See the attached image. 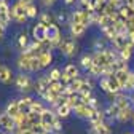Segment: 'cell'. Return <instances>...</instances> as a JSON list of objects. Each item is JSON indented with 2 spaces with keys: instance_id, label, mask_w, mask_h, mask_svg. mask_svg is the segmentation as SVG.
Wrapping results in <instances>:
<instances>
[{
  "instance_id": "29",
  "label": "cell",
  "mask_w": 134,
  "mask_h": 134,
  "mask_svg": "<svg viewBox=\"0 0 134 134\" xmlns=\"http://www.w3.org/2000/svg\"><path fill=\"white\" fill-rule=\"evenodd\" d=\"M96 134H112V131H110V126L107 125V123H99V125H94L93 128H91Z\"/></svg>"
},
{
  "instance_id": "18",
  "label": "cell",
  "mask_w": 134,
  "mask_h": 134,
  "mask_svg": "<svg viewBox=\"0 0 134 134\" xmlns=\"http://www.w3.org/2000/svg\"><path fill=\"white\" fill-rule=\"evenodd\" d=\"M29 45H30V43H29V34L24 30V32H21L19 35H18V38H16V46H18V48L21 49V53H23Z\"/></svg>"
},
{
  "instance_id": "21",
  "label": "cell",
  "mask_w": 134,
  "mask_h": 134,
  "mask_svg": "<svg viewBox=\"0 0 134 134\" xmlns=\"http://www.w3.org/2000/svg\"><path fill=\"white\" fill-rule=\"evenodd\" d=\"M85 32H86V27L83 26V24H74V23H70V35L74 38L81 37Z\"/></svg>"
},
{
  "instance_id": "43",
  "label": "cell",
  "mask_w": 134,
  "mask_h": 134,
  "mask_svg": "<svg viewBox=\"0 0 134 134\" xmlns=\"http://www.w3.org/2000/svg\"><path fill=\"white\" fill-rule=\"evenodd\" d=\"M125 90H134V72H131V75H129V80H128V83H126Z\"/></svg>"
},
{
  "instance_id": "4",
  "label": "cell",
  "mask_w": 134,
  "mask_h": 134,
  "mask_svg": "<svg viewBox=\"0 0 134 134\" xmlns=\"http://www.w3.org/2000/svg\"><path fill=\"white\" fill-rule=\"evenodd\" d=\"M40 116H42V120H40L42 126H43L48 132H53V125H54V121H56V118H58L56 112H54L53 109H45V112H43Z\"/></svg>"
},
{
  "instance_id": "12",
  "label": "cell",
  "mask_w": 134,
  "mask_h": 134,
  "mask_svg": "<svg viewBox=\"0 0 134 134\" xmlns=\"http://www.w3.org/2000/svg\"><path fill=\"white\" fill-rule=\"evenodd\" d=\"M30 62H32V58L27 56V54H24V53H21L19 58H18V61H16V65H18V69L23 74H29L30 72Z\"/></svg>"
},
{
  "instance_id": "10",
  "label": "cell",
  "mask_w": 134,
  "mask_h": 134,
  "mask_svg": "<svg viewBox=\"0 0 134 134\" xmlns=\"http://www.w3.org/2000/svg\"><path fill=\"white\" fill-rule=\"evenodd\" d=\"M10 21H11V7L8 3H5L0 7V26L7 29Z\"/></svg>"
},
{
  "instance_id": "39",
  "label": "cell",
  "mask_w": 134,
  "mask_h": 134,
  "mask_svg": "<svg viewBox=\"0 0 134 134\" xmlns=\"http://www.w3.org/2000/svg\"><path fill=\"white\" fill-rule=\"evenodd\" d=\"M40 70H42V65H40L38 58H32V62H30V72H40Z\"/></svg>"
},
{
  "instance_id": "16",
  "label": "cell",
  "mask_w": 134,
  "mask_h": 134,
  "mask_svg": "<svg viewBox=\"0 0 134 134\" xmlns=\"http://www.w3.org/2000/svg\"><path fill=\"white\" fill-rule=\"evenodd\" d=\"M5 112L10 115V116H13V118H16L19 113H21V109H19V102L18 100H10V102L7 104V109H5Z\"/></svg>"
},
{
  "instance_id": "35",
  "label": "cell",
  "mask_w": 134,
  "mask_h": 134,
  "mask_svg": "<svg viewBox=\"0 0 134 134\" xmlns=\"http://www.w3.org/2000/svg\"><path fill=\"white\" fill-rule=\"evenodd\" d=\"M99 85H100V88H102V91L110 94V85H109V78L107 77H100L99 78Z\"/></svg>"
},
{
  "instance_id": "8",
  "label": "cell",
  "mask_w": 134,
  "mask_h": 134,
  "mask_svg": "<svg viewBox=\"0 0 134 134\" xmlns=\"http://www.w3.org/2000/svg\"><path fill=\"white\" fill-rule=\"evenodd\" d=\"M46 29L48 27H45L42 23H37L35 26L32 27V38H34V42H43V40H46Z\"/></svg>"
},
{
  "instance_id": "49",
  "label": "cell",
  "mask_w": 134,
  "mask_h": 134,
  "mask_svg": "<svg viewBox=\"0 0 134 134\" xmlns=\"http://www.w3.org/2000/svg\"><path fill=\"white\" fill-rule=\"evenodd\" d=\"M74 2H75V0H64L65 5H70V3H74Z\"/></svg>"
},
{
  "instance_id": "42",
  "label": "cell",
  "mask_w": 134,
  "mask_h": 134,
  "mask_svg": "<svg viewBox=\"0 0 134 134\" xmlns=\"http://www.w3.org/2000/svg\"><path fill=\"white\" fill-rule=\"evenodd\" d=\"M13 134H34L32 128H16Z\"/></svg>"
},
{
  "instance_id": "19",
  "label": "cell",
  "mask_w": 134,
  "mask_h": 134,
  "mask_svg": "<svg viewBox=\"0 0 134 134\" xmlns=\"http://www.w3.org/2000/svg\"><path fill=\"white\" fill-rule=\"evenodd\" d=\"M38 61H40V65L42 69H46L53 64V53L51 51H42V54L38 56Z\"/></svg>"
},
{
  "instance_id": "3",
  "label": "cell",
  "mask_w": 134,
  "mask_h": 134,
  "mask_svg": "<svg viewBox=\"0 0 134 134\" xmlns=\"http://www.w3.org/2000/svg\"><path fill=\"white\" fill-rule=\"evenodd\" d=\"M27 11H26V7H23L19 2H16L13 7H11V21L18 23V24H24L27 21Z\"/></svg>"
},
{
  "instance_id": "2",
  "label": "cell",
  "mask_w": 134,
  "mask_h": 134,
  "mask_svg": "<svg viewBox=\"0 0 134 134\" xmlns=\"http://www.w3.org/2000/svg\"><path fill=\"white\" fill-rule=\"evenodd\" d=\"M14 86H16V90H18V91L27 94L29 91L34 90V83H32V80H30V77L27 74H23L21 72V74L16 75V78H14Z\"/></svg>"
},
{
  "instance_id": "7",
  "label": "cell",
  "mask_w": 134,
  "mask_h": 134,
  "mask_svg": "<svg viewBox=\"0 0 134 134\" xmlns=\"http://www.w3.org/2000/svg\"><path fill=\"white\" fill-rule=\"evenodd\" d=\"M0 128L7 132H14L16 129V121L13 116H10L7 112H2L0 113Z\"/></svg>"
},
{
  "instance_id": "33",
  "label": "cell",
  "mask_w": 134,
  "mask_h": 134,
  "mask_svg": "<svg viewBox=\"0 0 134 134\" xmlns=\"http://www.w3.org/2000/svg\"><path fill=\"white\" fill-rule=\"evenodd\" d=\"M70 86H72V90H74L75 93H80V91H81V86H83V78H81V77H78V78L72 80Z\"/></svg>"
},
{
  "instance_id": "52",
  "label": "cell",
  "mask_w": 134,
  "mask_h": 134,
  "mask_svg": "<svg viewBox=\"0 0 134 134\" xmlns=\"http://www.w3.org/2000/svg\"><path fill=\"white\" fill-rule=\"evenodd\" d=\"M0 134H10V132H7V131H3V132H0Z\"/></svg>"
},
{
  "instance_id": "40",
  "label": "cell",
  "mask_w": 134,
  "mask_h": 134,
  "mask_svg": "<svg viewBox=\"0 0 134 134\" xmlns=\"http://www.w3.org/2000/svg\"><path fill=\"white\" fill-rule=\"evenodd\" d=\"M78 94H80V97H81L83 102H88L90 99H93V97H94V96H93V91H90V90H88V91H80Z\"/></svg>"
},
{
  "instance_id": "34",
  "label": "cell",
  "mask_w": 134,
  "mask_h": 134,
  "mask_svg": "<svg viewBox=\"0 0 134 134\" xmlns=\"http://www.w3.org/2000/svg\"><path fill=\"white\" fill-rule=\"evenodd\" d=\"M93 77H99L100 78V75H104V69H102V67H99V65H96V64H93L91 65V69L88 70Z\"/></svg>"
},
{
  "instance_id": "50",
  "label": "cell",
  "mask_w": 134,
  "mask_h": 134,
  "mask_svg": "<svg viewBox=\"0 0 134 134\" xmlns=\"http://www.w3.org/2000/svg\"><path fill=\"white\" fill-rule=\"evenodd\" d=\"M7 3V0H0V7H2V5H5Z\"/></svg>"
},
{
  "instance_id": "17",
  "label": "cell",
  "mask_w": 134,
  "mask_h": 134,
  "mask_svg": "<svg viewBox=\"0 0 134 134\" xmlns=\"http://www.w3.org/2000/svg\"><path fill=\"white\" fill-rule=\"evenodd\" d=\"M118 16H120V19H123V21L126 23V21H129V19L134 18V8H131V7H128V5H123V7L118 10Z\"/></svg>"
},
{
  "instance_id": "14",
  "label": "cell",
  "mask_w": 134,
  "mask_h": 134,
  "mask_svg": "<svg viewBox=\"0 0 134 134\" xmlns=\"http://www.w3.org/2000/svg\"><path fill=\"white\" fill-rule=\"evenodd\" d=\"M112 43H113L115 49H118V51H121L123 48L129 46V42H128V35H126V34H116V37L112 40Z\"/></svg>"
},
{
  "instance_id": "48",
  "label": "cell",
  "mask_w": 134,
  "mask_h": 134,
  "mask_svg": "<svg viewBox=\"0 0 134 134\" xmlns=\"http://www.w3.org/2000/svg\"><path fill=\"white\" fill-rule=\"evenodd\" d=\"M3 34H5V27H2V26H0V40L3 38Z\"/></svg>"
},
{
  "instance_id": "36",
  "label": "cell",
  "mask_w": 134,
  "mask_h": 134,
  "mask_svg": "<svg viewBox=\"0 0 134 134\" xmlns=\"http://www.w3.org/2000/svg\"><path fill=\"white\" fill-rule=\"evenodd\" d=\"M26 11H27V18H30V19H34V18H37V16H38V10H37L35 3L30 5V7H27Z\"/></svg>"
},
{
  "instance_id": "38",
  "label": "cell",
  "mask_w": 134,
  "mask_h": 134,
  "mask_svg": "<svg viewBox=\"0 0 134 134\" xmlns=\"http://www.w3.org/2000/svg\"><path fill=\"white\" fill-rule=\"evenodd\" d=\"M118 112H120V109L116 107L113 102H112V104L107 107V110H105V113H107L109 116H115V118H116V115H118Z\"/></svg>"
},
{
  "instance_id": "30",
  "label": "cell",
  "mask_w": 134,
  "mask_h": 134,
  "mask_svg": "<svg viewBox=\"0 0 134 134\" xmlns=\"http://www.w3.org/2000/svg\"><path fill=\"white\" fill-rule=\"evenodd\" d=\"M93 65V54H83L80 58V67H83L85 70H90Z\"/></svg>"
},
{
  "instance_id": "1",
  "label": "cell",
  "mask_w": 134,
  "mask_h": 134,
  "mask_svg": "<svg viewBox=\"0 0 134 134\" xmlns=\"http://www.w3.org/2000/svg\"><path fill=\"white\" fill-rule=\"evenodd\" d=\"M59 49L65 58H74L78 53V43L75 42L74 37H64L59 45Z\"/></svg>"
},
{
  "instance_id": "44",
  "label": "cell",
  "mask_w": 134,
  "mask_h": 134,
  "mask_svg": "<svg viewBox=\"0 0 134 134\" xmlns=\"http://www.w3.org/2000/svg\"><path fill=\"white\" fill-rule=\"evenodd\" d=\"M107 2H109L110 5H113L116 10H120V8L125 5V2H123V0H107Z\"/></svg>"
},
{
  "instance_id": "45",
  "label": "cell",
  "mask_w": 134,
  "mask_h": 134,
  "mask_svg": "<svg viewBox=\"0 0 134 134\" xmlns=\"http://www.w3.org/2000/svg\"><path fill=\"white\" fill-rule=\"evenodd\" d=\"M40 2H42V5H43V7L49 8V7H53V5L56 3V0H40Z\"/></svg>"
},
{
  "instance_id": "27",
  "label": "cell",
  "mask_w": 134,
  "mask_h": 134,
  "mask_svg": "<svg viewBox=\"0 0 134 134\" xmlns=\"http://www.w3.org/2000/svg\"><path fill=\"white\" fill-rule=\"evenodd\" d=\"M29 112H30V113L42 115V113L45 112V105L40 102V100H35V99H34V100H32V104H30V107H29Z\"/></svg>"
},
{
  "instance_id": "22",
  "label": "cell",
  "mask_w": 134,
  "mask_h": 134,
  "mask_svg": "<svg viewBox=\"0 0 134 134\" xmlns=\"http://www.w3.org/2000/svg\"><path fill=\"white\" fill-rule=\"evenodd\" d=\"M104 116H105V112H102L100 109H96V110L93 112V115H91V118H90V123H91V126L102 123V121H104Z\"/></svg>"
},
{
  "instance_id": "6",
  "label": "cell",
  "mask_w": 134,
  "mask_h": 134,
  "mask_svg": "<svg viewBox=\"0 0 134 134\" xmlns=\"http://www.w3.org/2000/svg\"><path fill=\"white\" fill-rule=\"evenodd\" d=\"M49 78H48V75H42L35 83H34V91H35L40 97H43L48 91H49Z\"/></svg>"
},
{
  "instance_id": "23",
  "label": "cell",
  "mask_w": 134,
  "mask_h": 134,
  "mask_svg": "<svg viewBox=\"0 0 134 134\" xmlns=\"http://www.w3.org/2000/svg\"><path fill=\"white\" fill-rule=\"evenodd\" d=\"M65 75H69L72 80H75V78H78L80 77V72H78V67L75 65V64H67L65 67H64V70H62Z\"/></svg>"
},
{
  "instance_id": "32",
  "label": "cell",
  "mask_w": 134,
  "mask_h": 134,
  "mask_svg": "<svg viewBox=\"0 0 134 134\" xmlns=\"http://www.w3.org/2000/svg\"><path fill=\"white\" fill-rule=\"evenodd\" d=\"M118 56H120V59H123L125 62H128V61L131 59V56H132V46L123 48L121 51H118Z\"/></svg>"
},
{
  "instance_id": "53",
  "label": "cell",
  "mask_w": 134,
  "mask_h": 134,
  "mask_svg": "<svg viewBox=\"0 0 134 134\" xmlns=\"http://www.w3.org/2000/svg\"><path fill=\"white\" fill-rule=\"evenodd\" d=\"M132 97H134V93H132Z\"/></svg>"
},
{
  "instance_id": "13",
  "label": "cell",
  "mask_w": 134,
  "mask_h": 134,
  "mask_svg": "<svg viewBox=\"0 0 134 134\" xmlns=\"http://www.w3.org/2000/svg\"><path fill=\"white\" fill-rule=\"evenodd\" d=\"M38 23H42L45 27H49V26L58 24V23H56V16H54L51 11H45V13L38 14Z\"/></svg>"
},
{
  "instance_id": "26",
  "label": "cell",
  "mask_w": 134,
  "mask_h": 134,
  "mask_svg": "<svg viewBox=\"0 0 134 134\" xmlns=\"http://www.w3.org/2000/svg\"><path fill=\"white\" fill-rule=\"evenodd\" d=\"M113 104L118 107L120 110L121 109H125V107H129V102H128V97L123 94V93H118L115 96V100H113Z\"/></svg>"
},
{
  "instance_id": "20",
  "label": "cell",
  "mask_w": 134,
  "mask_h": 134,
  "mask_svg": "<svg viewBox=\"0 0 134 134\" xmlns=\"http://www.w3.org/2000/svg\"><path fill=\"white\" fill-rule=\"evenodd\" d=\"M131 118H134V112L131 110V107H125V109H121V110L118 112V115H116V120L121 121V123H126V121L131 120Z\"/></svg>"
},
{
  "instance_id": "24",
  "label": "cell",
  "mask_w": 134,
  "mask_h": 134,
  "mask_svg": "<svg viewBox=\"0 0 134 134\" xmlns=\"http://www.w3.org/2000/svg\"><path fill=\"white\" fill-rule=\"evenodd\" d=\"M32 97L29 96V94H24L19 100H18V102H19V109H21V112L23 113H27L29 112V107H30V104H32Z\"/></svg>"
},
{
  "instance_id": "28",
  "label": "cell",
  "mask_w": 134,
  "mask_h": 134,
  "mask_svg": "<svg viewBox=\"0 0 134 134\" xmlns=\"http://www.w3.org/2000/svg\"><path fill=\"white\" fill-rule=\"evenodd\" d=\"M49 91L58 94V96H62L64 94V83L62 81H51L49 83Z\"/></svg>"
},
{
  "instance_id": "47",
  "label": "cell",
  "mask_w": 134,
  "mask_h": 134,
  "mask_svg": "<svg viewBox=\"0 0 134 134\" xmlns=\"http://www.w3.org/2000/svg\"><path fill=\"white\" fill-rule=\"evenodd\" d=\"M80 3H81L83 7H85V8H86V7H88V5L91 3V0H80Z\"/></svg>"
},
{
  "instance_id": "46",
  "label": "cell",
  "mask_w": 134,
  "mask_h": 134,
  "mask_svg": "<svg viewBox=\"0 0 134 134\" xmlns=\"http://www.w3.org/2000/svg\"><path fill=\"white\" fill-rule=\"evenodd\" d=\"M18 2H19L23 7H26V8L30 7V5H34V0H18Z\"/></svg>"
},
{
  "instance_id": "41",
  "label": "cell",
  "mask_w": 134,
  "mask_h": 134,
  "mask_svg": "<svg viewBox=\"0 0 134 134\" xmlns=\"http://www.w3.org/2000/svg\"><path fill=\"white\" fill-rule=\"evenodd\" d=\"M32 131H34V134H49V132L42 126V123H38V125H35V126H32Z\"/></svg>"
},
{
  "instance_id": "31",
  "label": "cell",
  "mask_w": 134,
  "mask_h": 134,
  "mask_svg": "<svg viewBox=\"0 0 134 134\" xmlns=\"http://www.w3.org/2000/svg\"><path fill=\"white\" fill-rule=\"evenodd\" d=\"M61 77H62V70L58 69V67L51 69V70H49V74H48L49 81H61Z\"/></svg>"
},
{
  "instance_id": "54",
  "label": "cell",
  "mask_w": 134,
  "mask_h": 134,
  "mask_svg": "<svg viewBox=\"0 0 134 134\" xmlns=\"http://www.w3.org/2000/svg\"><path fill=\"white\" fill-rule=\"evenodd\" d=\"M59 134H61V132H59Z\"/></svg>"
},
{
  "instance_id": "15",
  "label": "cell",
  "mask_w": 134,
  "mask_h": 134,
  "mask_svg": "<svg viewBox=\"0 0 134 134\" xmlns=\"http://www.w3.org/2000/svg\"><path fill=\"white\" fill-rule=\"evenodd\" d=\"M129 75H131L129 67H128V69H121V70H116V72H115V77L118 78L120 85H121V90H125L126 83H128V80H129Z\"/></svg>"
},
{
  "instance_id": "5",
  "label": "cell",
  "mask_w": 134,
  "mask_h": 134,
  "mask_svg": "<svg viewBox=\"0 0 134 134\" xmlns=\"http://www.w3.org/2000/svg\"><path fill=\"white\" fill-rule=\"evenodd\" d=\"M46 38L53 43V46L54 48H59V45H61V42H62V35H61V29H59V26L58 24H54V26H49L48 29H46Z\"/></svg>"
},
{
  "instance_id": "37",
  "label": "cell",
  "mask_w": 134,
  "mask_h": 134,
  "mask_svg": "<svg viewBox=\"0 0 134 134\" xmlns=\"http://www.w3.org/2000/svg\"><path fill=\"white\" fill-rule=\"evenodd\" d=\"M102 34H104L109 40H113V38L116 37V30L113 29V26H110V27H107V29H102Z\"/></svg>"
},
{
  "instance_id": "9",
  "label": "cell",
  "mask_w": 134,
  "mask_h": 134,
  "mask_svg": "<svg viewBox=\"0 0 134 134\" xmlns=\"http://www.w3.org/2000/svg\"><path fill=\"white\" fill-rule=\"evenodd\" d=\"M14 74L10 67L7 65H0V83L3 85H10V83H14Z\"/></svg>"
},
{
  "instance_id": "51",
  "label": "cell",
  "mask_w": 134,
  "mask_h": 134,
  "mask_svg": "<svg viewBox=\"0 0 134 134\" xmlns=\"http://www.w3.org/2000/svg\"><path fill=\"white\" fill-rule=\"evenodd\" d=\"M88 134H96V132H94L93 129H90V132H88Z\"/></svg>"
},
{
  "instance_id": "25",
  "label": "cell",
  "mask_w": 134,
  "mask_h": 134,
  "mask_svg": "<svg viewBox=\"0 0 134 134\" xmlns=\"http://www.w3.org/2000/svg\"><path fill=\"white\" fill-rule=\"evenodd\" d=\"M54 112H56V115L59 116V118L62 120V118H67V116L72 113V109L67 105V104H62V105H58V107L54 109Z\"/></svg>"
},
{
  "instance_id": "11",
  "label": "cell",
  "mask_w": 134,
  "mask_h": 134,
  "mask_svg": "<svg viewBox=\"0 0 134 134\" xmlns=\"http://www.w3.org/2000/svg\"><path fill=\"white\" fill-rule=\"evenodd\" d=\"M96 109H93V107H90L86 102H83V104H80L78 107H75L74 109V112H75V115L77 116H80V118H86V120H90L91 118V115H93V112H94Z\"/></svg>"
}]
</instances>
